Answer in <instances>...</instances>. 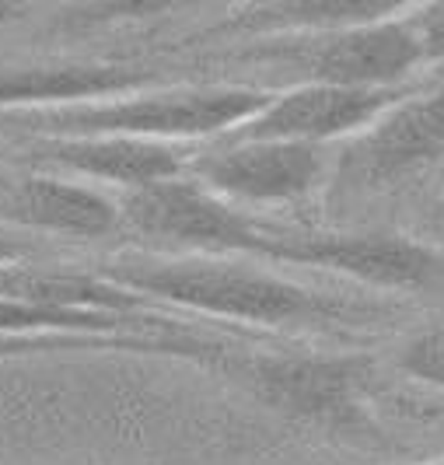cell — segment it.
Here are the masks:
<instances>
[{"label": "cell", "mask_w": 444, "mask_h": 465, "mask_svg": "<svg viewBox=\"0 0 444 465\" xmlns=\"http://www.w3.org/2000/svg\"><path fill=\"white\" fill-rule=\"evenodd\" d=\"M245 60L287 67L294 84L343 88H406L423 67V53L409 22V4H396L381 18L319 35H281L242 49Z\"/></svg>", "instance_id": "3"}, {"label": "cell", "mask_w": 444, "mask_h": 465, "mask_svg": "<svg viewBox=\"0 0 444 465\" xmlns=\"http://www.w3.org/2000/svg\"><path fill=\"white\" fill-rule=\"evenodd\" d=\"M277 88L217 84V88H143L49 113H7L4 130L28 137H133L154 143H213L262 113Z\"/></svg>", "instance_id": "2"}, {"label": "cell", "mask_w": 444, "mask_h": 465, "mask_svg": "<svg viewBox=\"0 0 444 465\" xmlns=\"http://www.w3.org/2000/svg\"><path fill=\"white\" fill-rule=\"evenodd\" d=\"M102 277L141 294L158 308L211 315L224 329H332L353 326L371 308L322 294L294 280L224 256L123 259L102 266Z\"/></svg>", "instance_id": "1"}, {"label": "cell", "mask_w": 444, "mask_h": 465, "mask_svg": "<svg viewBox=\"0 0 444 465\" xmlns=\"http://www.w3.org/2000/svg\"><path fill=\"white\" fill-rule=\"evenodd\" d=\"M224 371L252 385L259 399L281 413L326 427H350L364 420L368 361L340 353H234Z\"/></svg>", "instance_id": "7"}, {"label": "cell", "mask_w": 444, "mask_h": 465, "mask_svg": "<svg viewBox=\"0 0 444 465\" xmlns=\"http://www.w3.org/2000/svg\"><path fill=\"white\" fill-rule=\"evenodd\" d=\"M444 158V84H420L360 137L336 147L332 193L371 196L392 189Z\"/></svg>", "instance_id": "6"}, {"label": "cell", "mask_w": 444, "mask_h": 465, "mask_svg": "<svg viewBox=\"0 0 444 465\" xmlns=\"http://www.w3.org/2000/svg\"><path fill=\"white\" fill-rule=\"evenodd\" d=\"M119 207L126 228L183 256L266 259L277 238V228L262 224L256 213L213 196L211 189H203L189 175L137 193H123Z\"/></svg>", "instance_id": "4"}, {"label": "cell", "mask_w": 444, "mask_h": 465, "mask_svg": "<svg viewBox=\"0 0 444 465\" xmlns=\"http://www.w3.org/2000/svg\"><path fill=\"white\" fill-rule=\"evenodd\" d=\"M158 74L119 60H74V64H28L0 67V116L7 113H49L102 98L143 92Z\"/></svg>", "instance_id": "11"}, {"label": "cell", "mask_w": 444, "mask_h": 465, "mask_svg": "<svg viewBox=\"0 0 444 465\" xmlns=\"http://www.w3.org/2000/svg\"><path fill=\"white\" fill-rule=\"evenodd\" d=\"M28 252H32V242L0 232V266H7V262H25Z\"/></svg>", "instance_id": "17"}, {"label": "cell", "mask_w": 444, "mask_h": 465, "mask_svg": "<svg viewBox=\"0 0 444 465\" xmlns=\"http://www.w3.org/2000/svg\"><path fill=\"white\" fill-rule=\"evenodd\" d=\"M0 221L64 238H84V242L109 238L119 228H126L119 200L92 183L53 172H32L22 179H11L7 193H0Z\"/></svg>", "instance_id": "12"}, {"label": "cell", "mask_w": 444, "mask_h": 465, "mask_svg": "<svg viewBox=\"0 0 444 465\" xmlns=\"http://www.w3.org/2000/svg\"><path fill=\"white\" fill-rule=\"evenodd\" d=\"M434 217L444 224V189H441V196H438V203H434Z\"/></svg>", "instance_id": "18"}, {"label": "cell", "mask_w": 444, "mask_h": 465, "mask_svg": "<svg viewBox=\"0 0 444 465\" xmlns=\"http://www.w3.org/2000/svg\"><path fill=\"white\" fill-rule=\"evenodd\" d=\"M336 147L224 137L192 151L189 179L242 210L298 207L332 183Z\"/></svg>", "instance_id": "5"}, {"label": "cell", "mask_w": 444, "mask_h": 465, "mask_svg": "<svg viewBox=\"0 0 444 465\" xmlns=\"http://www.w3.org/2000/svg\"><path fill=\"white\" fill-rule=\"evenodd\" d=\"M266 259L340 273V277L371 283L378 291H402V294L444 291V252L402 234L277 232Z\"/></svg>", "instance_id": "8"}, {"label": "cell", "mask_w": 444, "mask_h": 465, "mask_svg": "<svg viewBox=\"0 0 444 465\" xmlns=\"http://www.w3.org/2000/svg\"><path fill=\"white\" fill-rule=\"evenodd\" d=\"M189 158L192 151L186 147L133 137H35L28 151V162L35 168H49L92 186H116L123 193L183 179Z\"/></svg>", "instance_id": "10"}, {"label": "cell", "mask_w": 444, "mask_h": 465, "mask_svg": "<svg viewBox=\"0 0 444 465\" xmlns=\"http://www.w3.org/2000/svg\"><path fill=\"white\" fill-rule=\"evenodd\" d=\"M396 4H371V0H277V4H256L245 7L238 18L266 39L281 35H319L332 28H347L381 18Z\"/></svg>", "instance_id": "14"}, {"label": "cell", "mask_w": 444, "mask_h": 465, "mask_svg": "<svg viewBox=\"0 0 444 465\" xmlns=\"http://www.w3.org/2000/svg\"><path fill=\"white\" fill-rule=\"evenodd\" d=\"M417 465H444V455L441 459H430V462H417Z\"/></svg>", "instance_id": "20"}, {"label": "cell", "mask_w": 444, "mask_h": 465, "mask_svg": "<svg viewBox=\"0 0 444 465\" xmlns=\"http://www.w3.org/2000/svg\"><path fill=\"white\" fill-rule=\"evenodd\" d=\"M7 186H11V179H7L4 172H0V193H7Z\"/></svg>", "instance_id": "19"}, {"label": "cell", "mask_w": 444, "mask_h": 465, "mask_svg": "<svg viewBox=\"0 0 444 465\" xmlns=\"http://www.w3.org/2000/svg\"><path fill=\"white\" fill-rule=\"evenodd\" d=\"M77 350H126V353H158V357H186L200 364L224 368L232 347L224 340H175V336H4L0 332V361L35 357V353H77Z\"/></svg>", "instance_id": "13"}, {"label": "cell", "mask_w": 444, "mask_h": 465, "mask_svg": "<svg viewBox=\"0 0 444 465\" xmlns=\"http://www.w3.org/2000/svg\"><path fill=\"white\" fill-rule=\"evenodd\" d=\"M399 368L413 381H423L430 389H444V326L413 336L399 350Z\"/></svg>", "instance_id": "15"}, {"label": "cell", "mask_w": 444, "mask_h": 465, "mask_svg": "<svg viewBox=\"0 0 444 465\" xmlns=\"http://www.w3.org/2000/svg\"><path fill=\"white\" fill-rule=\"evenodd\" d=\"M420 84L406 88H343V84H291L277 88L270 105L228 137L238 140H298L315 147H343L371 123L399 105ZM224 140V137H221Z\"/></svg>", "instance_id": "9"}, {"label": "cell", "mask_w": 444, "mask_h": 465, "mask_svg": "<svg viewBox=\"0 0 444 465\" xmlns=\"http://www.w3.org/2000/svg\"><path fill=\"white\" fill-rule=\"evenodd\" d=\"M409 22L423 53V67H444V0L438 4H409Z\"/></svg>", "instance_id": "16"}]
</instances>
